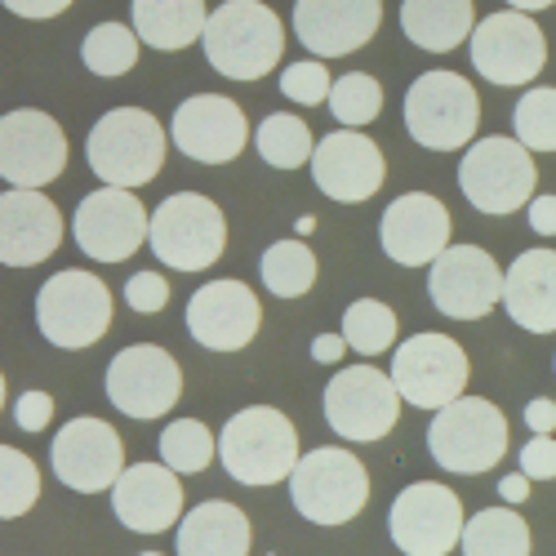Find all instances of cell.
<instances>
[{
	"mask_svg": "<svg viewBox=\"0 0 556 556\" xmlns=\"http://www.w3.org/2000/svg\"><path fill=\"white\" fill-rule=\"evenodd\" d=\"M299 428L290 424V414H281L276 405H245L237 409L218 432V463L223 472L250 485V490H267L290 481V472L299 468Z\"/></svg>",
	"mask_w": 556,
	"mask_h": 556,
	"instance_id": "6da1fadb",
	"label": "cell"
},
{
	"mask_svg": "<svg viewBox=\"0 0 556 556\" xmlns=\"http://www.w3.org/2000/svg\"><path fill=\"white\" fill-rule=\"evenodd\" d=\"M205 59L227 80H263L286 54V27L263 0H223L205 23Z\"/></svg>",
	"mask_w": 556,
	"mask_h": 556,
	"instance_id": "7a4b0ae2",
	"label": "cell"
},
{
	"mask_svg": "<svg viewBox=\"0 0 556 556\" xmlns=\"http://www.w3.org/2000/svg\"><path fill=\"white\" fill-rule=\"evenodd\" d=\"M165 125L148 108H112L85 138V161L103 188H143L165 169Z\"/></svg>",
	"mask_w": 556,
	"mask_h": 556,
	"instance_id": "3957f363",
	"label": "cell"
},
{
	"mask_svg": "<svg viewBox=\"0 0 556 556\" xmlns=\"http://www.w3.org/2000/svg\"><path fill=\"white\" fill-rule=\"evenodd\" d=\"M405 129L428 152H468L481 129V99L468 76L458 72H424L405 89Z\"/></svg>",
	"mask_w": 556,
	"mask_h": 556,
	"instance_id": "277c9868",
	"label": "cell"
},
{
	"mask_svg": "<svg viewBox=\"0 0 556 556\" xmlns=\"http://www.w3.org/2000/svg\"><path fill=\"white\" fill-rule=\"evenodd\" d=\"M428 454L454 477H481L498 468L507 454V414L485 396L463 392L458 401L432 414Z\"/></svg>",
	"mask_w": 556,
	"mask_h": 556,
	"instance_id": "5b68a950",
	"label": "cell"
},
{
	"mask_svg": "<svg viewBox=\"0 0 556 556\" xmlns=\"http://www.w3.org/2000/svg\"><path fill=\"white\" fill-rule=\"evenodd\" d=\"M290 498L294 513L312 526H348L369 503V472L352 450L320 445L307 450L290 472Z\"/></svg>",
	"mask_w": 556,
	"mask_h": 556,
	"instance_id": "8992f818",
	"label": "cell"
},
{
	"mask_svg": "<svg viewBox=\"0 0 556 556\" xmlns=\"http://www.w3.org/2000/svg\"><path fill=\"white\" fill-rule=\"evenodd\" d=\"M148 250L169 271H210L227 250V218L201 192H174L148 223Z\"/></svg>",
	"mask_w": 556,
	"mask_h": 556,
	"instance_id": "52a82bcc",
	"label": "cell"
},
{
	"mask_svg": "<svg viewBox=\"0 0 556 556\" xmlns=\"http://www.w3.org/2000/svg\"><path fill=\"white\" fill-rule=\"evenodd\" d=\"M112 326V290L94 271H54L50 281L36 290V330L45 343L63 352H85L94 348Z\"/></svg>",
	"mask_w": 556,
	"mask_h": 556,
	"instance_id": "ba28073f",
	"label": "cell"
},
{
	"mask_svg": "<svg viewBox=\"0 0 556 556\" xmlns=\"http://www.w3.org/2000/svg\"><path fill=\"white\" fill-rule=\"evenodd\" d=\"M539 165L517 138H477L458 161V192L477 214H517L534 201Z\"/></svg>",
	"mask_w": 556,
	"mask_h": 556,
	"instance_id": "9c48e42d",
	"label": "cell"
},
{
	"mask_svg": "<svg viewBox=\"0 0 556 556\" xmlns=\"http://www.w3.org/2000/svg\"><path fill=\"white\" fill-rule=\"evenodd\" d=\"M326 424L334 428V437L369 445V441H383L396 419H401V392L392 383V375L375 365H348L326 383Z\"/></svg>",
	"mask_w": 556,
	"mask_h": 556,
	"instance_id": "30bf717a",
	"label": "cell"
},
{
	"mask_svg": "<svg viewBox=\"0 0 556 556\" xmlns=\"http://www.w3.org/2000/svg\"><path fill=\"white\" fill-rule=\"evenodd\" d=\"M67 169V134L40 108L0 116V178L23 192H45Z\"/></svg>",
	"mask_w": 556,
	"mask_h": 556,
	"instance_id": "8fae6325",
	"label": "cell"
},
{
	"mask_svg": "<svg viewBox=\"0 0 556 556\" xmlns=\"http://www.w3.org/2000/svg\"><path fill=\"white\" fill-rule=\"evenodd\" d=\"M392 383L414 409H445L468 388V352L450 334H414L392 352Z\"/></svg>",
	"mask_w": 556,
	"mask_h": 556,
	"instance_id": "7c38bea8",
	"label": "cell"
},
{
	"mask_svg": "<svg viewBox=\"0 0 556 556\" xmlns=\"http://www.w3.org/2000/svg\"><path fill=\"white\" fill-rule=\"evenodd\" d=\"M468 54H472V67L490 80V85H530L543 63H547V36L543 27L521 14V10H498V14H485L468 40Z\"/></svg>",
	"mask_w": 556,
	"mask_h": 556,
	"instance_id": "4fadbf2b",
	"label": "cell"
},
{
	"mask_svg": "<svg viewBox=\"0 0 556 556\" xmlns=\"http://www.w3.org/2000/svg\"><path fill=\"white\" fill-rule=\"evenodd\" d=\"M463 503L450 485L414 481L392 498L388 534L405 556H450L463 539Z\"/></svg>",
	"mask_w": 556,
	"mask_h": 556,
	"instance_id": "5bb4252c",
	"label": "cell"
},
{
	"mask_svg": "<svg viewBox=\"0 0 556 556\" xmlns=\"http://www.w3.org/2000/svg\"><path fill=\"white\" fill-rule=\"evenodd\" d=\"M182 396V369L156 343L121 348L108 361V401L129 419H161Z\"/></svg>",
	"mask_w": 556,
	"mask_h": 556,
	"instance_id": "9a60e30c",
	"label": "cell"
},
{
	"mask_svg": "<svg viewBox=\"0 0 556 556\" xmlns=\"http://www.w3.org/2000/svg\"><path fill=\"white\" fill-rule=\"evenodd\" d=\"M148 223L152 214L143 210L134 192L125 188H99L89 192L76 214H72V237L85 258L94 263H125L148 245Z\"/></svg>",
	"mask_w": 556,
	"mask_h": 556,
	"instance_id": "2e32d148",
	"label": "cell"
},
{
	"mask_svg": "<svg viewBox=\"0 0 556 556\" xmlns=\"http://www.w3.org/2000/svg\"><path fill=\"white\" fill-rule=\"evenodd\" d=\"M428 294L450 320H481L503 307V267L481 245H450L428 271Z\"/></svg>",
	"mask_w": 556,
	"mask_h": 556,
	"instance_id": "e0dca14e",
	"label": "cell"
},
{
	"mask_svg": "<svg viewBox=\"0 0 556 556\" xmlns=\"http://www.w3.org/2000/svg\"><path fill=\"white\" fill-rule=\"evenodd\" d=\"M50 468L76 494H103L125 472V441L112 424L85 414V419H72L59 428L54 450H50Z\"/></svg>",
	"mask_w": 556,
	"mask_h": 556,
	"instance_id": "ac0fdd59",
	"label": "cell"
},
{
	"mask_svg": "<svg viewBox=\"0 0 556 556\" xmlns=\"http://www.w3.org/2000/svg\"><path fill=\"white\" fill-rule=\"evenodd\" d=\"M169 138H174V148L197 165H227L245 152L250 121H245L241 103H231L227 94H192L174 108Z\"/></svg>",
	"mask_w": 556,
	"mask_h": 556,
	"instance_id": "d6986e66",
	"label": "cell"
},
{
	"mask_svg": "<svg viewBox=\"0 0 556 556\" xmlns=\"http://www.w3.org/2000/svg\"><path fill=\"white\" fill-rule=\"evenodd\" d=\"M388 178V161L379 143L361 129H334L316 143L312 152V182L320 197L339 205H361L369 201Z\"/></svg>",
	"mask_w": 556,
	"mask_h": 556,
	"instance_id": "ffe728a7",
	"label": "cell"
},
{
	"mask_svg": "<svg viewBox=\"0 0 556 556\" xmlns=\"http://www.w3.org/2000/svg\"><path fill=\"white\" fill-rule=\"evenodd\" d=\"M263 326L258 294L245 281H205L188 299V334L205 352H241Z\"/></svg>",
	"mask_w": 556,
	"mask_h": 556,
	"instance_id": "44dd1931",
	"label": "cell"
},
{
	"mask_svg": "<svg viewBox=\"0 0 556 556\" xmlns=\"http://www.w3.org/2000/svg\"><path fill=\"white\" fill-rule=\"evenodd\" d=\"M450 210L432 192H405L379 218V245L396 267H432L450 250Z\"/></svg>",
	"mask_w": 556,
	"mask_h": 556,
	"instance_id": "7402d4cb",
	"label": "cell"
},
{
	"mask_svg": "<svg viewBox=\"0 0 556 556\" xmlns=\"http://www.w3.org/2000/svg\"><path fill=\"white\" fill-rule=\"evenodd\" d=\"M383 0H294V36L316 59H348L375 40Z\"/></svg>",
	"mask_w": 556,
	"mask_h": 556,
	"instance_id": "603a6c76",
	"label": "cell"
},
{
	"mask_svg": "<svg viewBox=\"0 0 556 556\" xmlns=\"http://www.w3.org/2000/svg\"><path fill=\"white\" fill-rule=\"evenodd\" d=\"M63 245V214L45 192H0V263L36 267Z\"/></svg>",
	"mask_w": 556,
	"mask_h": 556,
	"instance_id": "cb8c5ba5",
	"label": "cell"
},
{
	"mask_svg": "<svg viewBox=\"0 0 556 556\" xmlns=\"http://www.w3.org/2000/svg\"><path fill=\"white\" fill-rule=\"evenodd\" d=\"M112 513L134 534H165L182 521V485L165 463H129L112 485Z\"/></svg>",
	"mask_w": 556,
	"mask_h": 556,
	"instance_id": "d4e9b609",
	"label": "cell"
},
{
	"mask_svg": "<svg viewBox=\"0 0 556 556\" xmlns=\"http://www.w3.org/2000/svg\"><path fill=\"white\" fill-rule=\"evenodd\" d=\"M503 312L530 334H556V250L539 245L503 271Z\"/></svg>",
	"mask_w": 556,
	"mask_h": 556,
	"instance_id": "484cf974",
	"label": "cell"
},
{
	"mask_svg": "<svg viewBox=\"0 0 556 556\" xmlns=\"http://www.w3.org/2000/svg\"><path fill=\"white\" fill-rule=\"evenodd\" d=\"M250 517L227 498H205L178 521V556H250Z\"/></svg>",
	"mask_w": 556,
	"mask_h": 556,
	"instance_id": "4316f807",
	"label": "cell"
},
{
	"mask_svg": "<svg viewBox=\"0 0 556 556\" xmlns=\"http://www.w3.org/2000/svg\"><path fill=\"white\" fill-rule=\"evenodd\" d=\"M401 31L428 54H450L477 31L472 0H401Z\"/></svg>",
	"mask_w": 556,
	"mask_h": 556,
	"instance_id": "83f0119b",
	"label": "cell"
},
{
	"mask_svg": "<svg viewBox=\"0 0 556 556\" xmlns=\"http://www.w3.org/2000/svg\"><path fill=\"white\" fill-rule=\"evenodd\" d=\"M129 23L143 45L174 54V50H188L192 40L205 36L210 10H205V0H134Z\"/></svg>",
	"mask_w": 556,
	"mask_h": 556,
	"instance_id": "f1b7e54d",
	"label": "cell"
},
{
	"mask_svg": "<svg viewBox=\"0 0 556 556\" xmlns=\"http://www.w3.org/2000/svg\"><path fill=\"white\" fill-rule=\"evenodd\" d=\"M458 547L463 556H530L534 539H530L526 517H517L503 503V507H481L477 517H468Z\"/></svg>",
	"mask_w": 556,
	"mask_h": 556,
	"instance_id": "f546056e",
	"label": "cell"
},
{
	"mask_svg": "<svg viewBox=\"0 0 556 556\" xmlns=\"http://www.w3.org/2000/svg\"><path fill=\"white\" fill-rule=\"evenodd\" d=\"M254 148H258L263 165H271V169H299V165H312L316 138H312L307 121H299L290 112H271L254 129Z\"/></svg>",
	"mask_w": 556,
	"mask_h": 556,
	"instance_id": "4dcf8cb0",
	"label": "cell"
},
{
	"mask_svg": "<svg viewBox=\"0 0 556 556\" xmlns=\"http://www.w3.org/2000/svg\"><path fill=\"white\" fill-rule=\"evenodd\" d=\"M258 276H263L267 294H276V299H303L316 286V254L303 241L286 237V241H276V245L263 250Z\"/></svg>",
	"mask_w": 556,
	"mask_h": 556,
	"instance_id": "1f68e13d",
	"label": "cell"
},
{
	"mask_svg": "<svg viewBox=\"0 0 556 556\" xmlns=\"http://www.w3.org/2000/svg\"><path fill=\"white\" fill-rule=\"evenodd\" d=\"M138 50H143V40H138L134 27H125V23H99L94 31H85V40H80V63H85V72L112 80V76L134 72Z\"/></svg>",
	"mask_w": 556,
	"mask_h": 556,
	"instance_id": "d6a6232c",
	"label": "cell"
},
{
	"mask_svg": "<svg viewBox=\"0 0 556 556\" xmlns=\"http://www.w3.org/2000/svg\"><path fill=\"white\" fill-rule=\"evenodd\" d=\"M218 458V437L201 419H174L161 432V463L178 477H197Z\"/></svg>",
	"mask_w": 556,
	"mask_h": 556,
	"instance_id": "836d02e7",
	"label": "cell"
},
{
	"mask_svg": "<svg viewBox=\"0 0 556 556\" xmlns=\"http://www.w3.org/2000/svg\"><path fill=\"white\" fill-rule=\"evenodd\" d=\"M343 343L361 356H379L396 343V312L379 299H356L343 312Z\"/></svg>",
	"mask_w": 556,
	"mask_h": 556,
	"instance_id": "e575fe53",
	"label": "cell"
},
{
	"mask_svg": "<svg viewBox=\"0 0 556 556\" xmlns=\"http://www.w3.org/2000/svg\"><path fill=\"white\" fill-rule=\"evenodd\" d=\"M513 138L526 152H556V89H526L513 108Z\"/></svg>",
	"mask_w": 556,
	"mask_h": 556,
	"instance_id": "d590c367",
	"label": "cell"
},
{
	"mask_svg": "<svg viewBox=\"0 0 556 556\" xmlns=\"http://www.w3.org/2000/svg\"><path fill=\"white\" fill-rule=\"evenodd\" d=\"M40 498V468L14 445H0V521L27 517Z\"/></svg>",
	"mask_w": 556,
	"mask_h": 556,
	"instance_id": "8d00e7d4",
	"label": "cell"
},
{
	"mask_svg": "<svg viewBox=\"0 0 556 556\" xmlns=\"http://www.w3.org/2000/svg\"><path fill=\"white\" fill-rule=\"evenodd\" d=\"M379 112H383V85L369 72H348V76L334 80V89H330V116L343 129H361L369 121H379Z\"/></svg>",
	"mask_w": 556,
	"mask_h": 556,
	"instance_id": "74e56055",
	"label": "cell"
},
{
	"mask_svg": "<svg viewBox=\"0 0 556 556\" xmlns=\"http://www.w3.org/2000/svg\"><path fill=\"white\" fill-rule=\"evenodd\" d=\"M330 89H334V80H330V67L320 59H299V63H290L281 72V94L290 103H299V108L330 103Z\"/></svg>",
	"mask_w": 556,
	"mask_h": 556,
	"instance_id": "f35d334b",
	"label": "cell"
},
{
	"mask_svg": "<svg viewBox=\"0 0 556 556\" xmlns=\"http://www.w3.org/2000/svg\"><path fill=\"white\" fill-rule=\"evenodd\" d=\"M125 303L138 312V316H156L165 312L169 303V281L152 267V271H134L129 281H125Z\"/></svg>",
	"mask_w": 556,
	"mask_h": 556,
	"instance_id": "ab89813d",
	"label": "cell"
},
{
	"mask_svg": "<svg viewBox=\"0 0 556 556\" xmlns=\"http://www.w3.org/2000/svg\"><path fill=\"white\" fill-rule=\"evenodd\" d=\"M50 419H54V396H50V392L31 388V392H23V396L14 401V424H18L23 432H45V428H50Z\"/></svg>",
	"mask_w": 556,
	"mask_h": 556,
	"instance_id": "60d3db41",
	"label": "cell"
},
{
	"mask_svg": "<svg viewBox=\"0 0 556 556\" xmlns=\"http://www.w3.org/2000/svg\"><path fill=\"white\" fill-rule=\"evenodd\" d=\"M521 477L556 481V437H530V445L521 450Z\"/></svg>",
	"mask_w": 556,
	"mask_h": 556,
	"instance_id": "b9f144b4",
	"label": "cell"
},
{
	"mask_svg": "<svg viewBox=\"0 0 556 556\" xmlns=\"http://www.w3.org/2000/svg\"><path fill=\"white\" fill-rule=\"evenodd\" d=\"M14 18H27V23H50L59 14L72 10V0H0Z\"/></svg>",
	"mask_w": 556,
	"mask_h": 556,
	"instance_id": "7bdbcfd3",
	"label": "cell"
},
{
	"mask_svg": "<svg viewBox=\"0 0 556 556\" xmlns=\"http://www.w3.org/2000/svg\"><path fill=\"white\" fill-rule=\"evenodd\" d=\"M526 214H530L534 237H556V197H552V192L534 197V201L526 205Z\"/></svg>",
	"mask_w": 556,
	"mask_h": 556,
	"instance_id": "ee69618b",
	"label": "cell"
},
{
	"mask_svg": "<svg viewBox=\"0 0 556 556\" xmlns=\"http://www.w3.org/2000/svg\"><path fill=\"white\" fill-rule=\"evenodd\" d=\"M526 424H530L534 437H552L556 432V401H547V396L530 401L526 405Z\"/></svg>",
	"mask_w": 556,
	"mask_h": 556,
	"instance_id": "f6af8a7d",
	"label": "cell"
},
{
	"mask_svg": "<svg viewBox=\"0 0 556 556\" xmlns=\"http://www.w3.org/2000/svg\"><path fill=\"white\" fill-rule=\"evenodd\" d=\"M343 334H316L312 339V361L316 365H339V356H343Z\"/></svg>",
	"mask_w": 556,
	"mask_h": 556,
	"instance_id": "bcb514c9",
	"label": "cell"
},
{
	"mask_svg": "<svg viewBox=\"0 0 556 556\" xmlns=\"http://www.w3.org/2000/svg\"><path fill=\"white\" fill-rule=\"evenodd\" d=\"M498 498H503L507 507L526 503V498H530V477H521V472H517V477H503V481H498Z\"/></svg>",
	"mask_w": 556,
	"mask_h": 556,
	"instance_id": "7dc6e473",
	"label": "cell"
},
{
	"mask_svg": "<svg viewBox=\"0 0 556 556\" xmlns=\"http://www.w3.org/2000/svg\"><path fill=\"white\" fill-rule=\"evenodd\" d=\"M556 0H507V10H521V14H539V10H552Z\"/></svg>",
	"mask_w": 556,
	"mask_h": 556,
	"instance_id": "c3c4849f",
	"label": "cell"
},
{
	"mask_svg": "<svg viewBox=\"0 0 556 556\" xmlns=\"http://www.w3.org/2000/svg\"><path fill=\"white\" fill-rule=\"evenodd\" d=\"M0 409H5V375H0Z\"/></svg>",
	"mask_w": 556,
	"mask_h": 556,
	"instance_id": "681fc988",
	"label": "cell"
},
{
	"mask_svg": "<svg viewBox=\"0 0 556 556\" xmlns=\"http://www.w3.org/2000/svg\"><path fill=\"white\" fill-rule=\"evenodd\" d=\"M138 556H161V552H138Z\"/></svg>",
	"mask_w": 556,
	"mask_h": 556,
	"instance_id": "f907efd6",
	"label": "cell"
}]
</instances>
